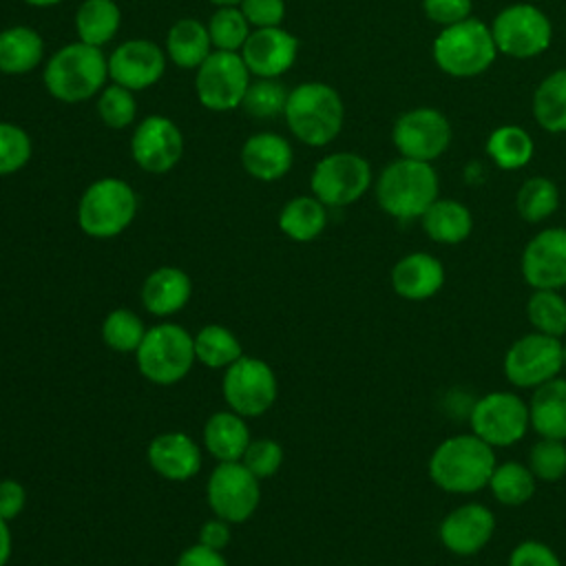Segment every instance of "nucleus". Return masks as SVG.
<instances>
[{
  "instance_id": "nucleus-14",
  "label": "nucleus",
  "mask_w": 566,
  "mask_h": 566,
  "mask_svg": "<svg viewBox=\"0 0 566 566\" xmlns=\"http://www.w3.org/2000/svg\"><path fill=\"white\" fill-rule=\"evenodd\" d=\"M208 504L212 513L230 524L250 520L259 506V478L243 462H219L208 478Z\"/></svg>"
},
{
  "instance_id": "nucleus-23",
  "label": "nucleus",
  "mask_w": 566,
  "mask_h": 566,
  "mask_svg": "<svg viewBox=\"0 0 566 566\" xmlns=\"http://www.w3.org/2000/svg\"><path fill=\"white\" fill-rule=\"evenodd\" d=\"M294 150L290 142L276 133H254L241 148L245 172L259 181H276L292 168Z\"/></svg>"
},
{
  "instance_id": "nucleus-2",
  "label": "nucleus",
  "mask_w": 566,
  "mask_h": 566,
  "mask_svg": "<svg viewBox=\"0 0 566 566\" xmlns=\"http://www.w3.org/2000/svg\"><path fill=\"white\" fill-rule=\"evenodd\" d=\"M440 181L431 161L400 157L376 179V201L394 219H420L438 199Z\"/></svg>"
},
{
  "instance_id": "nucleus-40",
  "label": "nucleus",
  "mask_w": 566,
  "mask_h": 566,
  "mask_svg": "<svg viewBox=\"0 0 566 566\" xmlns=\"http://www.w3.org/2000/svg\"><path fill=\"white\" fill-rule=\"evenodd\" d=\"M287 95L290 93L279 82V77H259L256 82H250L241 106L248 115L268 119L274 115H283Z\"/></svg>"
},
{
  "instance_id": "nucleus-45",
  "label": "nucleus",
  "mask_w": 566,
  "mask_h": 566,
  "mask_svg": "<svg viewBox=\"0 0 566 566\" xmlns=\"http://www.w3.org/2000/svg\"><path fill=\"white\" fill-rule=\"evenodd\" d=\"M241 13L254 29L281 27L285 18V2L283 0H241Z\"/></svg>"
},
{
  "instance_id": "nucleus-27",
  "label": "nucleus",
  "mask_w": 566,
  "mask_h": 566,
  "mask_svg": "<svg viewBox=\"0 0 566 566\" xmlns=\"http://www.w3.org/2000/svg\"><path fill=\"white\" fill-rule=\"evenodd\" d=\"M424 234L442 245H455L469 239L473 230L471 210L455 199H436L420 217Z\"/></svg>"
},
{
  "instance_id": "nucleus-46",
  "label": "nucleus",
  "mask_w": 566,
  "mask_h": 566,
  "mask_svg": "<svg viewBox=\"0 0 566 566\" xmlns=\"http://www.w3.org/2000/svg\"><path fill=\"white\" fill-rule=\"evenodd\" d=\"M506 566H562V562L548 544L539 539H524L511 551Z\"/></svg>"
},
{
  "instance_id": "nucleus-25",
  "label": "nucleus",
  "mask_w": 566,
  "mask_h": 566,
  "mask_svg": "<svg viewBox=\"0 0 566 566\" xmlns=\"http://www.w3.org/2000/svg\"><path fill=\"white\" fill-rule=\"evenodd\" d=\"M531 429L539 438L566 440V378H553L533 389L528 402Z\"/></svg>"
},
{
  "instance_id": "nucleus-17",
  "label": "nucleus",
  "mask_w": 566,
  "mask_h": 566,
  "mask_svg": "<svg viewBox=\"0 0 566 566\" xmlns=\"http://www.w3.org/2000/svg\"><path fill=\"white\" fill-rule=\"evenodd\" d=\"M522 279L533 290L566 287V228H544L522 250Z\"/></svg>"
},
{
  "instance_id": "nucleus-41",
  "label": "nucleus",
  "mask_w": 566,
  "mask_h": 566,
  "mask_svg": "<svg viewBox=\"0 0 566 566\" xmlns=\"http://www.w3.org/2000/svg\"><path fill=\"white\" fill-rule=\"evenodd\" d=\"M528 469L542 482H557L566 475V440L539 438L528 451Z\"/></svg>"
},
{
  "instance_id": "nucleus-37",
  "label": "nucleus",
  "mask_w": 566,
  "mask_h": 566,
  "mask_svg": "<svg viewBox=\"0 0 566 566\" xmlns=\"http://www.w3.org/2000/svg\"><path fill=\"white\" fill-rule=\"evenodd\" d=\"M526 318L535 332L562 338L566 334V298L559 290H533L526 301Z\"/></svg>"
},
{
  "instance_id": "nucleus-19",
  "label": "nucleus",
  "mask_w": 566,
  "mask_h": 566,
  "mask_svg": "<svg viewBox=\"0 0 566 566\" xmlns=\"http://www.w3.org/2000/svg\"><path fill=\"white\" fill-rule=\"evenodd\" d=\"M166 53L150 40H126L108 57V77L130 91H144L161 80Z\"/></svg>"
},
{
  "instance_id": "nucleus-24",
  "label": "nucleus",
  "mask_w": 566,
  "mask_h": 566,
  "mask_svg": "<svg viewBox=\"0 0 566 566\" xmlns=\"http://www.w3.org/2000/svg\"><path fill=\"white\" fill-rule=\"evenodd\" d=\"M190 276L172 265L153 270L142 285V303L155 316L177 314L190 301Z\"/></svg>"
},
{
  "instance_id": "nucleus-21",
  "label": "nucleus",
  "mask_w": 566,
  "mask_h": 566,
  "mask_svg": "<svg viewBox=\"0 0 566 566\" xmlns=\"http://www.w3.org/2000/svg\"><path fill=\"white\" fill-rule=\"evenodd\" d=\"M146 455L153 471L172 482L190 480L201 469L199 444L181 431H166L155 436L148 444Z\"/></svg>"
},
{
  "instance_id": "nucleus-29",
  "label": "nucleus",
  "mask_w": 566,
  "mask_h": 566,
  "mask_svg": "<svg viewBox=\"0 0 566 566\" xmlns=\"http://www.w3.org/2000/svg\"><path fill=\"white\" fill-rule=\"evenodd\" d=\"M210 33L197 18H179L166 35V53L179 69H197L212 51Z\"/></svg>"
},
{
  "instance_id": "nucleus-48",
  "label": "nucleus",
  "mask_w": 566,
  "mask_h": 566,
  "mask_svg": "<svg viewBox=\"0 0 566 566\" xmlns=\"http://www.w3.org/2000/svg\"><path fill=\"white\" fill-rule=\"evenodd\" d=\"M27 502V491L18 480H0V517L11 522L13 517H18L24 509Z\"/></svg>"
},
{
  "instance_id": "nucleus-38",
  "label": "nucleus",
  "mask_w": 566,
  "mask_h": 566,
  "mask_svg": "<svg viewBox=\"0 0 566 566\" xmlns=\"http://www.w3.org/2000/svg\"><path fill=\"white\" fill-rule=\"evenodd\" d=\"M144 336H146V327L142 318L126 307H117L108 312L102 323L104 343L119 354H135Z\"/></svg>"
},
{
  "instance_id": "nucleus-52",
  "label": "nucleus",
  "mask_w": 566,
  "mask_h": 566,
  "mask_svg": "<svg viewBox=\"0 0 566 566\" xmlns=\"http://www.w3.org/2000/svg\"><path fill=\"white\" fill-rule=\"evenodd\" d=\"M27 4H31V7H40V9H44V7H53V4H60L62 0H24Z\"/></svg>"
},
{
  "instance_id": "nucleus-11",
  "label": "nucleus",
  "mask_w": 566,
  "mask_h": 566,
  "mask_svg": "<svg viewBox=\"0 0 566 566\" xmlns=\"http://www.w3.org/2000/svg\"><path fill=\"white\" fill-rule=\"evenodd\" d=\"M371 186V166L358 153H332L323 157L310 177L312 195L329 208L358 201Z\"/></svg>"
},
{
  "instance_id": "nucleus-36",
  "label": "nucleus",
  "mask_w": 566,
  "mask_h": 566,
  "mask_svg": "<svg viewBox=\"0 0 566 566\" xmlns=\"http://www.w3.org/2000/svg\"><path fill=\"white\" fill-rule=\"evenodd\" d=\"M557 206H559V190L555 181H551L548 177L526 179L515 195L517 214L528 223L546 221L548 217L555 214Z\"/></svg>"
},
{
  "instance_id": "nucleus-22",
  "label": "nucleus",
  "mask_w": 566,
  "mask_h": 566,
  "mask_svg": "<svg viewBox=\"0 0 566 566\" xmlns=\"http://www.w3.org/2000/svg\"><path fill=\"white\" fill-rule=\"evenodd\" d=\"M389 281L400 298L427 301L442 290L444 265L429 252H409L396 261Z\"/></svg>"
},
{
  "instance_id": "nucleus-1",
  "label": "nucleus",
  "mask_w": 566,
  "mask_h": 566,
  "mask_svg": "<svg viewBox=\"0 0 566 566\" xmlns=\"http://www.w3.org/2000/svg\"><path fill=\"white\" fill-rule=\"evenodd\" d=\"M495 451L475 433L444 438L429 455L431 482L453 495H471L489 484L495 469Z\"/></svg>"
},
{
  "instance_id": "nucleus-39",
  "label": "nucleus",
  "mask_w": 566,
  "mask_h": 566,
  "mask_svg": "<svg viewBox=\"0 0 566 566\" xmlns=\"http://www.w3.org/2000/svg\"><path fill=\"white\" fill-rule=\"evenodd\" d=\"M208 33L217 51L239 53L250 35V22L239 7H219L208 22Z\"/></svg>"
},
{
  "instance_id": "nucleus-16",
  "label": "nucleus",
  "mask_w": 566,
  "mask_h": 566,
  "mask_svg": "<svg viewBox=\"0 0 566 566\" xmlns=\"http://www.w3.org/2000/svg\"><path fill=\"white\" fill-rule=\"evenodd\" d=\"M130 155L146 172H168L184 155V135L172 119L150 115L137 124L130 139Z\"/></svg>"
},
{
  "instance_id": "nucleus-30",
  "label": "nucleus",
  "mask_w": 566,
  "mask_h": 566,
  "mask_svg": "<svg viewBox=\"0 0 566 566\" xmlns=\"http://www.w3.org/2000/svg\"><path fill=\"white\" fill-rule=\"evenodd\" d=\"M327 206L318 201L314 195H301L290 199L281 214H279V228L281 232L298 243L314 241L327 226Z\"/></svg>"
},
{
  "instance_id": "nucleus-53",
  "label": "nucleus",
  "mask_w": 566,
  "mask_h": 566,
  "mask_svg": "<svg viewBox=\"0 0 566 566\" xmlns=\"http://www.w3.org/2000/svg\"><path fill=\"white\" fill-rule=\"evenodd\" d=\"M210 2L217 7H239L241 0H210Z\"/></svg>"
},
{
  "instance_id": "nucleus-10",
  "label": "nucleus",
  "mask_w": 566,
  "mask_h": 566,
  "mask_svg": "<svg viewBox=\"0 0 566 566\" xmlns=\"http://www.w3.org/2000/svg\"><path fill=\"white\" fill-rule=\"evenodd\" d=\"M250 86V71L234 51H212L195 75V91L201 106L214 113L234 111L241 106L243 95Z\"/></svg>"
},
{
  "instance_id": "nucleus-12",
  "label": "nucleus",
  "mask_w": 566,
  "mask_h": 566,
  "mask_svg": "<svg viewBox=\"0 0 566 566\" xmlns=\"http://www.w3.org/2000/svg\"><path fill=\"white\" fill-rule=\"evenodd\" d=\"M504 376L513 387L535 389L559 376L562 363V338L531 332L513 340L502 363Z\"/></svg>"
},
{
  "instance_id": "nucleus-34",
  "label": "nucleus",
  "mask_w": 566,
  "mask_h": 566,
  "mask_svg": "<svg viewBox=\"0 0 566 566\" xmlns=\"http://www.w3.org/2000/svg\"><path fill=\"white\" fill-rule=\"evenodd\" d=\"M535 482L537 478L531 473L528 464L509 460V462L495 464L486 486L500 504L522 506L535 495Z\"/></svg>"
},
{
  "instance_id": "nucleus-7",
  "label": "nucleus",
  "mask_w": 566,
  "mask_h": 566,
  "mask_svg": "<svg viewBox=\"0 0 566 566\" xmlns=\"http://www.w3.org/2000/svg\"><path fill=\"white\" fill-rule=\"evenodd\" d=\"M142 376L155 385H175L195 365V338L177 323H159L146 329L135 352Z\"/></svg>"
},
{
  "instance_id": "nucleus-4",
  "label": "nucleus",
  "mask_w": 566,
  "mask_h": 566,
  "mask_svg": "<svg viewBox=\"0 0 566 566\" xmlns=\"http://www.w3.org/2000/svg\"><path fill=\"white\" fill-rule=\"evenodd\" d=\"M108 77V60L99 46L73 42L57 49L44 66L46 91L66 104L84 102L104 88Z\"/></svg>"
},
{
  "instance_id": "nucleus-51",
  "label": "nucleus",
  "mask_w": 566,
  "mask_h": 566,
  "mask_svg": "<svg viewBox=\"0 0 566 566\" xmlns=\"http://www.w3.org/2000/svg\"><path fill=\"white\" fill-rule=\"evenodd\" d=\"M11 548H13V539H11V528L9 522L0 517V566H4L11 557Z\"/></svg>"
},
{
  "instance_id": "nucleus-43",
  "label": "nucleus",
  "mask_w": 566,
  "mask_h": 566,
  "mask_svg": "<svg viewBox=\"0 0 566 566\" xmlns=\"http://www.w3.org/2000/svg\"><path fill=\"white\" fill-rule=\"evenodd\" d=\"M31 159V137L11 122H0V177L18 172Z\"/></svg>"
},
{
  "instance_id": "nucleus-13",
  "label": "nucleus",
  "mask_w": 566,
  "mask_h": 566,
  "mask_svg": "<svg viewBox=\"0 0 566 566\" xmlns=\"http://www.w3.org/2000/svg\"><path fill=\"white\" fill-rule=\"evenodd\" d=\"M221 391L228 407L243 416H261L265 413L279 394V382L274 369L254 356H241L230 367H226Z\"/></svg>"
},
{
  "instance_id": "nucleus-42",
  "label": "nucleus",
  "mask_w": 566,
  "mask_h": 566,
  "mask_svg": "<svg viewBox=\"0 0 566 566\" xmlns=\"http://www.w3.org/2000/svg\"><path fill=\"white\" fill-rule=\"evenodd\" d=\"M97 113L108 128H126L137 113V102L133 97V91L115 82L102 88L97 97Z\"/></svg>"
},
{
  "instance_id": "nucleus-28",
  "label": "nucleus",
  "mask_w": 566,
  "mask_h": 566,
  "mask_svg": "<svg viewBox=\"0 0 566 566\" xmlns=\"http://www.w3.org/2000/svg\"><path fill=\"white\" fill-rule=\"evenodd\" d=\"M44 57V42L31 27H9L0 31V73L24 75Z\"/></svg>"
},
{
  "instance_id": "nucleus-15",
  "label": "nucleus",
  "mask_w": 566,
  "mask_h": 566,
  "mask_svg": "<svg viewBox=\"0 0 566 566\" xmlns=\"http://www.w3.org/2000/svg\"><path fill=\"white\" fill-rule=\"evenodd\" d=\"M451 124L447 115L431 106H418L402 113L391 128V142L400 157L433 161L451 144Z\"/></svg>"
},
{
  "instance_id": "nucleus-49",
  "label": "nucleus",
  "mask_w": 566,
  "mask_h": 566,
  "mask_svg": "<svg viewBox=\"0 0 566 566\" xmlns=\"http://www.w3.org/2000/svg\"><path fill=\"white\" fill-rule=\"evenodd\" d=\"M199 544L214 548V551H223L230 544V522H226L217 515L212 520L203 522V526L199 528Z\"/></svg>"
},
{
  "instance_id": "nucleus-44",
  "label": "nucleus",
  "mask_w": 566,
  "mask_h": 566,
  "mask_svg": "<svg viewBox=\"0 0 566 566\" xmlns=\"http://www.w3.org/2000/svg\"><path fill=\"white\" fill-rule=\"evenodd\" d=\"M241 462L245 464V469L250 473H254L259 480L263 478H272L281 464H283V449L276 440L272 438H259V440H250Z\"/></svg>"
},
{
  "instance_id": "nucleus-26",
  "label": "nucleus",
  "mask_w": 566,
  "mask_h": 566,
  "mask_svg": "<svg viewBox=\"0 0 566 566\" xmlns=\"http://www.w3.org/2000/svg\"><path fill=\"white\" fill-rule=\"evenodd\" d=\"M203 444L219 462H241L250 444V431L243 416L232 409L212 413L203 427Z\"/></svg>"
},
{
  "instance_id": "nucleus-8",
  "label": "nucleus",
  "mask_w": 566,
  "mask_h": 566,
  "mask_svg": "<svg viewBox=\"0 0 566 566\" xmlns=\"http://www.w3.org/2000/svg\"><path fill=\"white\" fill-rule=\"evenodd\" d=\"M469 427L471 433L493 449L511 447L528 433V402L513 391H489L473 402L469 411Z\"/></svg>"
},
{
  "instance_id": "nucleus-3",
  "label": "nucleus",
  "mask_w": 566,
  "mask_h": 566,
  "mask_svg": "<svg viewBox=\"0 0 566 566\" xmlns=\"http://www.w3.org/2000/svg\"><path fill=\"white\" fill-rule=\"evenodd\" d=\"M283 117L298 142L321 148L338 137L345 106L329 84L303 82L290 91Z\"/></svg>"
},
{
  "instance_id": "nucleus-9",
  "label": "nucleus",
  "mask_w": 566,
  "mask_h": 566,
  "mask_svg": "<svg viewBox=\"0 0 566 566\" xmlns=\"http://www.w3.org/2000/svg\"><path fill=\"white\" fill-rule=\"evenodd\" d=\"M491 35L497 53L509 57L528 60L544 53L553 38V24L548 15L528 2L504 7L491 22Z\"/></svg>"
},
{
  "instance_id": "nucleus-47",
  "label": "nucleus",
  "mask_w": 566,
  "mask_h": 566,
  "mask_svg": "<svg viewBox=\"0 0 566 566\" xmlns=\"http://www.w3.org/2000/svg\"><path fill=\"white\" fill-rule=\"evenodd\" d=\"M471 9H473L471 0H422L424 15L433 24H440L442 29L471 18Z\"/></svg>"
},
{
  "instance_id": "nucleus-31",
  "label": "nucleus",
  "mask_w": 566,
  "mask_h": 566,
  "mask_svg": "<svg viewBox=\"0 0 566 566\" xmlns=\"http://www.w3.org/2000/svg\"><path fill=\"white\" fill-rule=\"evenodd\" d=\"M122 24V11L115 0H84L75 13L80 42L102 46L113 40Z\"/></svg>"
},
{
  "instance_id": "nucleus-35",
  "label": "nucleus",
  "mask_w": 566,
  "mask_h": 566,
  "mask_svg": "<svg viewBox=\"0 0 566 566\" xmlns=\"http://www.w3.org/2000/svg\"><path fill=\"white\" fill-rule=\"evenodd\" d=\"M195 358L210 369H226L243 356L239 338L223 325L210 323L195 336Z\"/></svg>"
},
{
  "instance_id": "nucleus-33",
  "label": "nucleus",
  "mask_w": 566,
  "mask_h": 566,
  "mask_svg": "<svg viewBox=\"0 0 566 566\" xmlns=\"http://www.w3.org/2000/svg\"><path fill=\"white\" fill-rule=\"evenodd\" d=\"M535 153L531 135L515 124H502L486 137V155L502 170L524 168Z\"/></svg>"
},
{
  "instance_id": "nucleus-6",
  "label": "nucleus",
  "mask_w": 566,
  "mask_h": 566,
  "mask_svg": "<svg viewBox=\"0 0 566 566\" xmlns=\"http://www.w3.org/2000/svg\"><path fill=\"white\" fill-rule=\"evenodd\" d=\"M137 214L135 190L117 177L93 181L77 206V223L93 239H111L122 234Z\"/></svg>"
},
{
  "instance_id": "nucleus-18",
  "label": "nucleus",
  "mask_w": 566,
  "mask_h": 566,
  "mask_svg": "<svg viewBox=\"0 0 566 566\" xmlns=\"http://www.w3.org/2000/svg\"><path fill=\"white\" fill-rule=\"evenodd\" d=\"M493 533H495V515L489 506L478 502H467L455 506L442 517L438 526L440 544L458 557H469L480 553L491 542Z\"/></svg>"
},
{
  "instance_id": "nucleus-20",
  "label": "nucleus",
  "mask_w": 566,
  "mask_h": 566,
  "mask_svg": "<svg viewBox=\"0 0 566 566\" xmlns=\"http://www.w3.org/2000/svg\"><path fill=\"white\" fill-rule=\"evenodd\" d=\"M296 53H298V40L281 27L250 31L241 49V57L248 71L256 77L283 75L294 64Z\"/></svg>"
},
{
  "instance_id": "nucleus-32",
  "label": "nucleus",
  "mask_w": 566,
  "mask_h": 566,
  "mask_svg": "<svg viewBox=\"0 0 566 566\" xmlns=\"http://www.w3.org/2000/svg\"><path fill=\"white\" fill-rule=\"evenodd\" d=\"M533 117L548 133H566V69L553 71L537 84Z\"/></svg>"
},
{
  "instance_id": "nucleus-54",
  "label": "nucleus",
  "mask_w": 566,
  "mask_h": 566,
  "mask_svg": "<svg viewBox=\"0 0 566 566\" xmlns=\"http://www.w3.org/2000/svg\"><path fill=\"white\" fill-rule=\"evenodd\" d=\"M562 363L566 367V340H562Z\"/></svg>"
},
{
  "instance_id": "nucleus-5",
  "label": "nucleus",
  "mask_w": 566,
  "mask_h": 566,
  "mask_svg": "<svg viewBox=\"0 0 566 566\" xmlns=\"http://www.w3.org/2000/svg\"><path fill=\"white\" fill-rule=\"evenodd\" d=\"M433 60L451 77H475L484 73L497 55L491 27L478 18H467L444 27L433 40Z\"/></svg>"
},
{
  "instance_id": "nucleus-50",
  "label": "nucleus",
  "mask_w": 566,
  "mask_h": 566,
  "mask_svg": "<svg viewBox=\"0 0 566 566\" xmlns=\"http://www.w3.org/2000/svg\"><path fill=\"white\" fill-rule=\"evenodd\" d=\"M175 566H228L221 551H214V548H208L203 544H195V546H188Z\"/></svg>"
}]
</instances>
